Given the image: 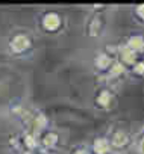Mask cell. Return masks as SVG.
<instances>
[{
	"mask_svg": "<svg viewBox=\"0 0 144 154\" xmlns=\"http://www.w3.org/2000/svg\"><path fill=\"white\" fill-rule=\"evenodd\" d=\"M109 143H111V149L112 151H120V149H123L124 146H127L130 143V136H129V133L126 130L118 128V130H115L111 134Z\"/></svg>",
	"mask_w": 144,
	"mask_h": 154,
	"instance_id": "obj_1",
	"label": "cell"
},
{
	"mask_svg": "<svg viewBox=\"0 0 144 154\" xmlns=\"http://www.w3.org/2000/svg\"><path fill=\"white\" fill-rule=\"evenodd\" d=\"M44 124H47V119H46L43 115H38V116L35 118V125H37L38 128H43Z\"/></svg>",
	"mask_w": 144,
	"mask_h": 154,
	"instance_id": "obj_14",
	"label": "cell"
},
{
	"mask_svg": "<svg viewBox=\"0 0 144 154\" xmlns=\"http://www.w3.org/2000/svg\"><path fill=\"white\" fill-rule=\"evenodd\" d=\"M24 142H26V145H29L30 148L35 145V139H34V136H32V134H27V136H26V139H24Z\"/></svg>",
	"mask_w": 144,
	"mask_h": 154,
	"instance_id": "obj_15",
	"label": "cell"
},
{
	"mask_svg": "<svg viewBox=\"0 0 144 154\" xmlns=\"http://www.w3.org/2000/svg\"><path fill=\"white\" fill-rule=\"evenodd\" d=\"M91 151L93 154H111V143L108 137H96L93 145H91Z\"/></svg>",
	"mask_w": 144,
	"mask_h": 154,
	"instance_id": "obj_4",
	"label": "cell"
},
{
	"mask_svg": "<svg viewBox=\"0 0 144 154\" xmlns=\"http://www.w3.org/2000/svg\"><path fill=\"white\" fill-rule=\"evenodd\" d=\"M130 72L135 77H144V59H138L136 63L130 66Z\"/></svg>",
	"mask_w": 144,
	"mask_h": 154,
	"instance_id": "obj_10",
	"label": "cell"
},
{
	"mask_svg": "<svg viewBox=\"0 0 144 154\" xmlns=\"http://www.w3.org/2000/svg\"><path fill=\"white\" fill-rule=\"evenodd\" d=\"M103 26H105L103 17H102L100 14H96V15L91 17V20H90V23H88V26H87V33H88L91 38H96V36H99V35L102 33Z\"/></svg>",
	"mask_w": 144,
	"mask_h": 154,
	"instance_id": "obj_3",
	"label": "cell"
},
{
	"mask_svg": "<svg viewBox=\"0 0 144 154\" xmlns=\"http://www.w3.org/2000/svg\"><path fill=\"white\" fill-rule=\"evenodd\" d=\"M96 103L100 109H108L112 103V92L109 89H102L96 97Z\"/></svg>",
	"mask_w": 144,
	"mask_h": 154,
	"instance_id": "obj_9",
	"label": "cell"
},
{
	"mask_svg": "<svg viewBox=\"0 0 144 154\" xmlns=\"http://www.w3.org/2000/svg\"><path fill=\"white\" fill-rule=\"evenodd\" d=\"M142 53H144V48H142Z\"/></svg>",
	"mask_w": 144,
	"mask_h": 154,
	"instance_id": "obj_16",
	"label": "cell"
},
{
	"mask_svg": "<svg viewBox=\"0 0 144 154\" xmlns=\"http://www.w3.org/2000/svg\"><path fill=\"white\" fill-rule=\"evenodd\" d=\"M115 59L112 57V56H109L108 53H105V51H102L100 54H97L96 56V59H94V66L99 69V71H106L108 72V69L111 68V65H112V62H114Z\"/></svg>",
	"mask_w": 144,
	"mask_h": 154,
	"instance_id": "obj_6",
	"label": "cell"
},
{
	"mask_svg": "<svg viewBox=\"0 0 144 154\" xmlns=\"http://www.w3.org/2000/svg\"><path fill=\"white\" fill-rule=\"evenodd\" d=\"M29 45H30V41H29V38L24 33H18V35H15L11 39V48L15 53H21V51L27 50Z\"/></svg>",
	"mask_w": 144,
	"mask_h": 154,
	"instance_id": "obj_5",
	"label": "cell"
},
{
	"mask_svg": "<svg viewBox=\"0 0 144 154\" xmlns=\"http://www.w3.org/2000/svg\"><path fill=\"white\" fill-rule=\"evenodd\" d=\"M117 57H118L117 60H118V62H121L126 68H127V66L130 68V66H132L133 63H136V60L139 59V57H138V53H136V51H133L132 48H129V47H127V45H124V44H123V45H118Z\"/></svg>",
	"mask_w": 144,
	"mask_h": 154,
	"instance_id": "obj_2",
	"label": "cell"
},
{
	"mask_svg": "<svg viewBox=\"0 0 144 154\" xmlns=\"http://www.w3.org/2000/svg\"><path fill=\"white\" fill-rule=\"evenodd\" d=\"M133 17H135L136 21L144 24V3H139L133 8Z\"/></svg>",
	"mask_w": 144,
	"mask_h": 154,
	"instance_id": "obj_12",
	"label": "cell"
},
{
	"mask_svg": "<svg viewBox=\"0 0 144 154\" xmlns=\"http://www.w3.org/2000/svg\"><path fill=\"white\" fill-rule=\"evenodd\" d=\"M59 26H61V18L56 12H49L43 18V27L49 32H55Z\"/></svg>",
	"mask_w": 144,
	"mask_h": 154,
	"instance_id": "obj_8",
	"label": "cell"
},
{
	"mask_svg": "<svg viewBox=\"0 0 144 154\" xmlns=\"http://www.w3.org/2000/svg\"><path fill=\"white\" fill-rule=\"evenodd\" d=\"M135 152L136 154H144V130L138 133V137L135 139Z\"/></svg>",
	"mask_w": 144,
	"mask_h": 154,
	"instance_id": "obj_11",
	"label": "cell"
},
{
	"mask_svg": "<svg viewBox=\"0 0 144 154\" xmlns=\"http://www.w3.org/2000/svg\"><path fill=\"white\" fill-rule=\"evenodd\" d=\"M56 140H58V136H56L55 133H47V134L44 136V139H43V143H44L46 146H52V145L56 143Z\"/></svg>",
	"mask_w": 144,
	"mask_h": 154,
	"instance_id": "obj_13",
	"label": "cell"
},
{
	"mask_svg": "<svg viewBox=\"0 0 144 154\" xmlns=\"http://www.w3.org/2000/svg\"><path fill=\"white\" fill-rule=\"evenodd\" d=\"M124 45H127L129 48H132V50L136 51L138 54L142 53V48H144V35H141V33H133V35L127 36Z\"/></svg>",
	"mask_w": 144,
	"mask_h": 154,
	"instance_id": "obj_7",
	"label": "cell"
}]
</instances>
